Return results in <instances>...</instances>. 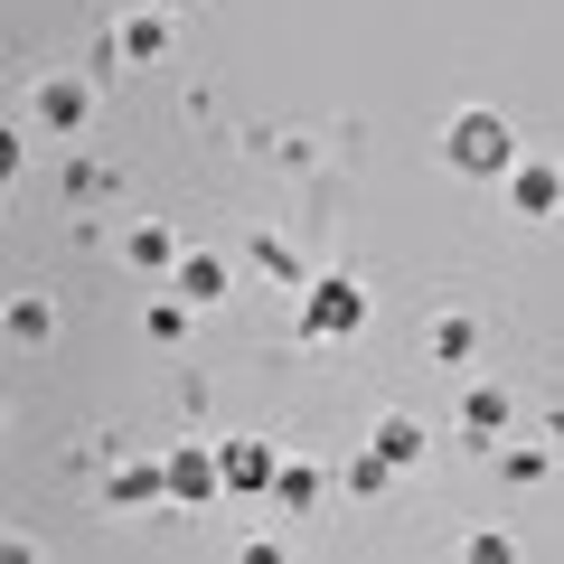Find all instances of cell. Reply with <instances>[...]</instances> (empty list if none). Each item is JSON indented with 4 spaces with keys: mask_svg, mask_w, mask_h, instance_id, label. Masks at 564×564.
Returning a JSON list of instances; mask_svg holds the SVG:
<instances>
[{
    "mask_svg": "<svg viewBox=\"0 0 564 564\" xmlns=\"http://www.w3.org/2000/svg\"><path fill=\"white\" fill-rule=\"evenodd\" d=\"M170 282H180V302L217 311V302H226V282H236V273H226V254H180V273H170Z\"/></svg>",
    "mask_w": 564,
    "mask_h": 564,
    "instance_id": "11",
    "label": "cell"
},
{
    "mask_svg": "<svg viewBox=\"0 0 564 564\" xmlns=\"http://www.w3.org/2000/svg\"><path fill=\"white\" fill-rule=\"evenodd\" d=\"M499 470L527 489V480H545V452H536V443H499Z\"/></svg>",
    "mask_w": 564,
    "mask_h": 564,
    "instance_id": "20",
    "label": "cell"
},
{
    "mask_svg": "<svg viewBox=\"0 0 564 564\" xmlns=\"http://www.w3.org/2000/svg\"><path fill=\"white\" fill-rule=\"evenodd\" d=\"M423 443H433V433H423V423L414 414H377V452H386V462H423Z\"/></svg>",
    "mask_w": 564,
    "mask_h": 564,
    "instance_id": "14",
    "label": "cell"
},
{
    "mask_svg": "<svg viewBox=\"0 0 564 564\" xmlns=\"http://www.w3.org/2000/svg\"><path fill=\"white\" fill-rule=\"evenodd\" d=\"M188 311H198V302H180V292H170V302L141 311V329H151V339H188Z\"/></svg>",
    "mask_w": 564,
    "mask_h": 564,
    "instance_id": "18",
    "label": "cell"
},
{
    "mask_svg": "<svg viewBox=\"0 0 564 564\" xmlns=\"http://www.w3.org/2000/svg\"><path fill=\"white\" fill-rule=\"evenodd\" d=\"M254 263H263V273L282 282V292H292V282H311V273H302V254H292L282 236H254Z\"/></svg>",
    "mask_w": 564,
    "mask_h": 564,
    "instance_id": "17",
    "label": "cell"
},
{
    "mask_svg": "<svg viewBox=\"0 0 564 564\" xmlns=\"http://www.w3.org/2000/svg\"><path fill=\"white\" fill-rule=\"evenodd\" d=\"M423 348H433L443 367H470V348H480V321H470V311H433V321H423Z\"/></svg>",
    "mask_w": 564,
    "mask_h": 564,
    "instance_id": "10",
    "label": "cell"
},
{
    "mask_svg": "<svg viewBox=\"0 0 564 564\" xmlns=\"http://www.w3.org/2000/svg\"><path fill=\"white\" fill-rule=\"evenodd\" d=\"M217 462H226V489H236V499H273L282 452H263V443H217Z\"/></svg>",
    "mask_w": 564,
    "mask_h": 564,
    "instance_id": "7",
    "label": "cell"
},
{
    "mask_svg": "<svg viewBox=\"0 0 564 564\" xmlns=\"http://www.w3.org/2000/svg\"><path fill=\"white\" fill-rule=\"evenodd\" d=\"M508 217H555V207H564V170L555 161H527V151H518V170H508Z\"/></svg>",
    "mask_w": 564,
    "mask_h": 564,
    "instance_id": "3",
    "label": "cell"
},
{
    "mask_svg": "<svg viewBox=\"0 0 564 564\" xmlns=\"http://www.w3.org/2000/svg\"><path fill=\"white\" fill-rule=\"evenodd\" d=\"M443 170L452 180H508V170H518V122H508L499 104H462V113L443 122Z\"/></svg>",
    "mask_w": 564,
    "mask_h": 564,
    "instance_id": "1",
    "label": "cell"
},
{
    "mask_svg": "<svg viewBox=\"0 0 564 564\" xmlns=\"http://www.w3.org/2000/svg\"><path fill=\"white\" fill-rule=\"evenodd\" d=\"M321 499H329V470L302 462V452H282V470H273V508H282V518H311Z\"/></svg>",
    "mask_w": 564,
    "mask_h": 564,
    "instance_id": "6",
    "label": "cell"
},
{
    "mask_svg": "<svg viewBox=\"0 0 564 564\" xmlns=\"http://www.w3.org/2000/svg\"><path fill=\"white\" fill-rule=\"evenodd\" d=\"M10 339H20V348H47V339H57V311H47L39 292H20V302H10Z\"/></svg>",
    "mask_w": 564,
    "mask_h": 564,
    "instance_id": "15",
    "label": "cell"
},
{
    "mask_svg": "<svg viewBox=\"0 0 564 564\" xmlns=\"http://www.w3.org/2000/svg\"><path fill=\"white\" fill-rule=\"evenodd\" d=\"M161 47H170V10H132V20L113 29V57L122 66H151Z\"/></svg>",
    "mask_w": 564,
    "mask_h": 564,
    "instance_id": "9",
    "label": "cell"
},
{
    "mask_svg": "<svg viewBox=\"0 0 564 564\" xmlns=\"http://www.w3.org/2000/svg\"><path fill=\"white\" fill-rule=\"evenodd\" d=\"M462 555H480V564H508V555H518V536H508V527H470V536H462Z\"/></svg>",
    "mask_w": 564,
    "mask_h": 564,
    "instance_id": "19",
    "label": "cell"
},
{
    "mask_svg": "<svg viewBox=\"0 0 564 564\" xmlns=\"http://www.w3.org/2000/svg\"><path fill=\"white\" fill-rule=\"evenodd\" d=\"M170 499H180V508L226 499V462H217L207 443H180V452H170Z\"/></svg>",
    "mask_w": 564,
    "mask_h": 564,
    "instance_id": "4",
    "label": "cell"
},
{
    "mask_svg": "<svg viewBox=\"0 0 564 564\" xmlns=\"http://www.w3.org/2000/svg\"><path fill=\"white\" fill-rule=\"evenodd\" d=\"M151 10H180V0H151Z\"/></svg>",
    "mask_w": 564,
    "mask_h": 564,
    "instance_id": "21",
    "label": "cell"
},
{
    "mask_svg": "<svg viewBox=\"0 0 564 564\" xmlns=\"http://www.w3.org/2000/svg\"><path fill=\"white\" fill-rule=\"evenodd\" d=\"M386 480H395V462H386V452H377V443H367V452H358V462H348V470H339V489H348V499H377V489H386Z\"/></svg>",
    "mask_w": 564,
    "mask_h": 564,
    "instance_id": "16",
    "label": "cell"
},
{
    "mask_svg": "<svg viewBox=\"0 0 564 564\" xmlns=\"http://www.w3.org/2000/svg\"><path fill=\"white\" fill-rule=\"evenodd\" d=\"M29 113H39L47 132H85V122H95V85L85 76H47L39 95H29Z\"/></svg>",
    "mask_w": 564,
    "mask_h": 564,
    "instance_id": "5",
    "label": "cell"
},
{
    "mask_svg": "<svg viewBox=\"0 0 564 564\" xmlns=\"http://www.w3.org/2000/svg\"><path fill=\"white\" fill-rule=\"evenodd\" d=\"M122 254H132V273H180V245H170V226H151V217L132 226V245H122Z\"/></svg>",
    "mask_w": 564,
    "mask_h": 564,
    "instance_id": "13",
    "label": "cell"
},
{
    "mask_svg": "<svg viewBox=\"0 0 564 564\" xmlns=\"http://www.w3.org/2000/svg\"><path fill=\"white\" fill-rule=\"evenodd\" d=\"M348 329H367V282L358 273L302 282V339H348Z\"/></svg>",
    "mask_w": 564,
    "mask_h": 564,
    "instance_id": "2",
    "label": "cell"
},
{
    "mask_svg": "<svg viewBox=\"0 0 564 564\" xmlns=\"http://www.w3.org/2000/svg\"><path fill=\"white\" fill-rule=\"evenodd\" d=\"M113 508H151V499H170V462H132V470H113V489H104Z\"/></svg>",
    "mask_w": 564,
    "mask_h": 564,
    "instance_id": "12",
    "label": "cell"
},
{
    "mask_svg": "<svg viewBox=\"0 0 564 564\" xmlns=\"http://www.w3.org/2000/svg\"><path fill=\"white\" fill-rule=\"evenodd\" d=\"M508 414H518L508 386H470V395H462V433H470V443H508Z\"/></svg>",
    "mask_w": 564,
    "mask_h": 564,
    "instance_id": "8",
    "label": "cell"
}]
</instances>
